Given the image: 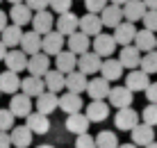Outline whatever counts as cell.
Returning a JSON list of instances; mask_svg holds the SVG:
<instances>
[{
    "instance_id": "cell-25",
    "label": "cell",
    "mask_w": 157,
    "mask_h": 148,
    "mask_svg": "<svg viewBox=\"0 0 157 148\" xmlns=\"http://www.w3.org/2000/svg\"><path fill=\"white\" fill-rule=\"evenodd\" d=\"M7 134H9V144L14 148H28L32 144V132L25 125H14L12 132H7Z\"/></svg>"
},
{
    "instance_id": "cell-31",
    "label": "cell",
    "mask_w": 157,
    "mask_h": 148,
    "mask_svg": "<svg viewBox=\"0 0 157 148\" xmlns=\"http://www.w3.org/2000/svg\"><path fill=\"white\" fill-rule=\"evenodd\" d=\"M7 18H12V25L23 27V25L32 23V12L25 7V5H12V9H9Z\"/></svg>"
},
{
    "instance_id": "cell-38",
    "label": "cell",
    "mask_w": 157,
    "mask_h": 148,
    "mask_svg": "<svg viewBox=\"0 0 157 148\" xmlns=\"http://www.w3.org/2000/svg\"><path fill=\"white\" fill-rule=\"evenodd\" d=\"M141 121L146 123V125H150V128H155L157 125V105H146L144 109H141Z\"/></svg>"
},
{
    "instance_id": "cell-4",
    "label": "cell",
    "mask_w": 157,
    "mask_h": 148,
    "mask_svg": "<svg viewBox=\"0 0 157 148\" xmlns=\"http://www.w3.org/2000/svg\"><path fill=\"white\" fill-rule=\"evenodd\" d=\"M64 43H66V39L52 30V32H48L46 37H41V53L48 55V57H50V55L55 57V55H59L64 50Z\"/></svg>"
},
{
    "instance_id": "cell-1",
    "label": "cell",
    "mask_w": 157,
    "mask_h": 148,
    "mask_svg": "<svg viewBox=\"0 0 157 148\" xmlns=\"http://www.w3.org/2000/svg\"><path fill=\"white\" fill-rule=\"evenodd\" d=\"M52 27H55V16H52L50 9L36 12L32 16V32H36L39 37H46L48 32H52Z\"/></svg>"
},
{
    "instance_id": "cell-10",
    "label": "cell",
    "mask_w": 157,
    "mask_h": 148,
    "mask_svg": "<svg viewBox=\"0 0 157 148\" xmlns=\"http://www.w3.org/2000/svg\"><path fill=\"white\" fill-rule=\"evenodd\" d=\"M91 46H94V50H91V53H96L100 59L102 57H112L114 50H116V43H114V39H112V34H102V32L98 37H94Z\"/></svg>"
},
{
    "instance_id": "cell-54",
    "label": "cell",
    "mask_w": 157,
    "mask_h": 148,
    "mask_svg": "<svg viewBox=\"0 0 157 148\" xmlns=\"http://www.w3.org/2000/svg\"><path fill=\"white\" fill-rule=\"evenodd\" d=\"M146 148H157V141H153V144H148Z\"/></svg>"
},
{
    "instance_id": "cell-50",
    "label": "cell",
    "mask_w": 157,
    "mask_h": 148,
    "mask_svg": "<svg viewBox=\"0 0 157 148\" xmlns=\"http://www.w3.org/2000/svg\"><path fill=\"white\" fill-rule=\"evenodd\" d=\"M109 2H112V5H116V7H121V5H125L128 0H109Z\"/></svg>"
},
{
    "instance_id": "cell-30",
    "label": "cell",
    "mask_w": 157,
    "mask_h": 148,
    "mask_svg": "<svg viewBox=\"0 0 157 148\" xmlns=\"http://www.w3.org/2000/svg\"><path fill=\"white\" fill-rule=\"evenodd\" d=\"M89 48H91V41H89V37L82 34V32H75V34L68 37V53H73L75 57L89 53Z\"/></svg>"
},
{
    "instance_id": "cell-16",
    "label": "cell",
    "mask_w": 157,
    "mask_h": 148,
    "mask_svg": "<svg viewBox=\"0 0 157 148\" xmlns=\"http://www.w3.org/2000/svg\"><path fill=\"white\" fill-rule=\"evenodd\" d=\"M57 107L62 109L64 114H80L82 112V107H84V103H82V98L80 96H75V94H64V96H57Z\"/></svg>"
},
{
    "instance_id": "cell-41",
    "label": "cell",
    "mask_w": 157,
    "mask_h": 148,
    "mask_svg": "<svg viewBox=\"0 0 157 148\" xmlns=\"http://www.w3.org/2000/svg\"><path fill=\"white\" fill-rule=\"evenodd\" d=\"M109 5V0H84V7H86V14H96L98 16L102 9Z\"/></svg>"
},
{
    "instance_id": "cell-55",
    "label": "cell",
    "mask_w": 157,
    "mask_h": 148,
    "mask_svg": "<svg viewBox=\"0 0 157 148\" xmlns=\"http://www.w3.org/2000/svg\"><path fill=\"white\" fill-rule=\"evenodd\" d=\"M155 50H157V43H155Z\"/></svg>"
},
{
    "instance_id": "cell-47",
    "label": "cell",
    "mask_w": 157,
    "mask_h": 148,
    "mask_svg": "<svg viewBox=\"0 0 157 148\" xmlns=\"http://www.w3.org/2000/svg\"><path fill=\"white\" fill-rule=\"evenodd\" d=\"M141 2L148 12H157V0H141Z\"/></svg>"
},
{
    "instance_id": "cell-26",
    "label": "cell",
    "mask_w": 157,
    "mask_h": 148,
    "mask_svg": "<svg viewBox=\"0 0 157 148\" xmlns=\"http://www.w3.org/2000/svg\"><path fill=\"white\" fill-rule=\"evenodd\" d=\"M102 27H116L118 23H123V12L121 7H116V5H107L105 9L98 14Z\"/></svg>"
},
{
    "instance_id": "cell-20",
    "label": "cell",
    "mask_w": 157,
    "mask_h": 148,
    "mask_svg": "<svg viewBox=\"0 0 157 148\" xmlns=\"http://www.w3.org/2000/svg\"><path fill=\"white\" fill-rule=\"evenodd\" d=\"M21 53L28 55V57H32V55L41 53V37L36 34V32H23V37H21Z\"/></svg>"
},
{
    "instance_id": "cell-51",
    "label": "cell",
    "mask_w": 157,
    "mask_h": 148,
    "mask_svg": "<svg viewBox=\"0 0 157 148\" xmlns=\"http://www.w3.org/2000/svg\"><path fill=\"white\" fill-rule=\"evenodd\" d=\"M116 148H137V146H134V144H118Z\"/></svg>"
},
{
    "instance_id": "cell-36",
    "label": "cell",
    "mask_w": 157,
    "mask_h": 148,
    "mask_svg": "<svg viewBox=\"0 0 157 148\" xmlns=\"http://www.w3.org/2000/svg\"><path fill=\"white\" fill-rule=\"evenodd\" d=\"M94 141H96V148H116L118 146V137L112 130H100L94 137Z\"/></svg>"
},
{
    "instance_id": "cell-2",
    "label": "cell",
    "mask_w": 157,
    "mask_h": 148,
    "mask_svg": "<svg viewBox=\"0 0 157 148\" xmlns=\"http://www.w3.org/2000/svg\"><path fill=\"white\" fill-rule=\"evenodd\" d=\"M78 21H80V16H75L73 12L59 14V18H55V32L66 39V37H71V34L78 32Z\"/></svg>"
},
{
    "instance_id": "cell-53",
    "label": "cell",
    "mask_w": 157,
    "mask_h": 148,
    "mask_svg": "<svg viewBox=\"0 0 157 148\" xmlns=\"http://www.w3.org/2000/svg\"><path fill=\"white\" fill-rule=\"evenodd\" d=\"M36 148H55V146H50V144H41V146H36Z\"/></svg>"
},
{
    "instance_id": "cell-28",
    "label": "cell",
    "mask_w": 157,
    "mask_h": 148,
    "mask_svg": "<svg viewBox=\"0 0 157 148\" xmlns=\"http://www.w3.org/2000/svg\"><path fill=\"white\" fill-rule=\"evenodd\" d=\"M18 89H21V78L16 73H12V71H2L0 73V94L14 96V94H18Z\"/></svg>"
},
{
    "instance_id": "cell-8",
    "label": "cell",
    "mask_w": 157,
    "mask_h": 148,
    "mask_svg": "<svg viewBox=\"0 0 157 148\" xmlns=\"http://www.w3.org/2000/svg\"><path fill=\"white\" fill-rule=\"evenodd\" d=\"M130 134H132V144L134 146H148V144H153L155 141V128H150V125H146V123H137L132 130H130Z\"/></svg>"
},
{
    "instance_id": "cell-19",
    "label": "cell",
    "mask_w": 157,
    "mask_h": 148,
    "mask_svg": "<svg viewBox=\"0 0 157 148\" xmlns=\"http://www.w3.org/2000/svg\"><path fill=\"white\" fill-rule=\"evenodd\" d=\"M2 62L7 64V71H12V73L18 75L21 71H25V66H28V55H23L18 48H14V50H7Z\"/></svg>"
},
{
    "instance_id": "cell-56",
    "label": "cell",
    "mask_w": 157,
    "mask_h": 148,
    "mask_svg": "<svg viewBox=\"0 0 157 148\" xmlns=\"http://www.w3.org/2000/svg\"><path fill=\"white\" fill-rule=\"evenodd\" d=\"M0 2H2V0H0Z\"/></svg>"
},
{
    "instance_id": "cell-29",
    "label": "cell",
    "mask_w": 157,
    "mask_h": 148,
    "mask_svg": "<svg viewBox=\"0 0 157 148\" xmlns=\"http://www.w3.org/2000/svg\"><path fill=\"white\" fill-rule=\"evenodd\" d=\"M43 91H46V87H43V80L41 78H23L21 80V94L23 96H28V98H39Z\"/></svg>"
},
{
    "instance_id": "cell-44",
    "label": "cell",
    "mask_w": 157,
    "mask_h": 148,
    "mask_svg": "<svg viewBox=\"0 0 157 148\" xmlns=\"http://www.w3.org/2000/svg\"><path fill=\"white\" fill-rule=\"evenodd\" d=\"M75 148H96V141H94V137H91L89 132L80 134L78 139H75Z\"/></svg>"
},
{
    "instance_id": "cell-33",
    "label": "cell",
    "mask_w": 157,
    "mask_h": 148,
    "mask_svg": "<svg viewBox=\"0 0 157 148\" xmlns=\"http://www.w3.org/2000/svg\"><path fill=\"white\" fill-rule=\"evenodd\" d=\"M66 130L73 134H86V130H89V121H86L84 114H68L66 116Z\"/></svg>"
},
{
    "instance_id": "cell-9",
    "label": "cell",
    "mask_w": 157,
    "mask_h": 148,
    "mask_svg": "<svg viewBox=\"0 0 157 148\" xmlns=\"http://www.w3.org/2000/svg\"><path fill=\"white\" fill-rule=\"evenodd\" d=\"M139 123V112L132 107H123L114 114V125L118 130H132Z\"/></svg>"
},
{
    "instance_id": "cell-52",
    "label": "cell",
    "mask_w": 157,
    "mask_h": 148,
    "mask_svg": "<svg viewBox=\"0 0 157 148\" xmlns=\"http://www.w3.org/2000/svg\"><path fill=\"white\" fill-rule=\"evenodd\" d=\"M7 2H12V5H23V0H7Z\"/></svg>"
},
{
    "instance_id": "cell-14",
    "label": "cell",
    "mask_w": 157,
    "mask_h": 148,
    "mask_svg": "<svg viewBox=\"0 0 157 148\" xmlns=\"http://www.w3.org/2000/svg\"><path fill=\"white\" fill-rule=\"evenodd\" d=\"M86 121L89 123H100L105 121L107 116H109V105H107L105 100H91L89 105H86Z\"/></svg>"
},
{
    "instance_id": "cell-42",
    "label": "cell",
    "mask_w": 157,
    "mask_h": 148,
    "mask_svg": "<svg viewBox=\"0 0 157 148\" xmlns=\"http://www.w3.org/2000/svg\"><path fill=\"white\" fill-rule=\"evenodd\" d=\"M141 23H144V30H148V32L155 34V32H157V12H148V9H146Z\"/></svg>"
},
{
    "instance_id": "cell-49",
    "label": "cell",
    "mask_w": 157,
    "mask_h": 148,
    "mask_svg": "<svg viewBox=\"0 0 157 148\" xmlns=\"http://www.w3.org/2000/svg\"><path fill=\"white\" fill-rule=\"evenodd\" d=\"M5 55H7V48H5V43L0 41V62H2V59H5Z\"/></svg>"
},
{
    "instance_id": "cell-46",
    "label": "cell",
    "mask_w": 157,
    "mask_h": 148,
    "mask_svg": "<svg viewBox=\"0 0 157 148\" xmlns=\"http://www.w3.org/2000/svg\"><path fill=\"white\" fill-rule=\"evenodd\" d=\"M0 148H12V144H9V134H7V132H0Z\"/></svg>"
},
{
    "instance_id": "cell-7",
    "label": "cell",
    "mask_w": 157,
    "mask_h": 148,
    "mask_svg": "<svg viewBox=\"0 0 157 148\" xmlns=\"http://www.w3.org/2000/svg\"><path fill=\"white\" fill-rule=\"evenodd\" d=\"M134 34H137V27H134V23H118L114 27V34H112V39H114L116 46H132L134 41Z\"/></svg>"
},
{
    "instance_id": "cell-17",
    "label": "cell",
    "mask_w": 157,
    "mask_h": 148,
    "mask_svg": "<svg viewBox=\"0 0 157 148\" xmlns=\"http://www.w3.org/2000/svg\"><path fill=\"white\" fill-rule=\"evenodd\" d=\"M86 75H82L80 71H73V73H68V75H64V89L68 91V94H75V96H80L82 91H86Z\"/></svg>"
},
{
    "instance_id": "cell-45",
    "label": "cell",
    "mask_w": 157,
    "mask_h": 148,
    "mask_svg": "<svg viewBox=\"0 0 157 148\" xmlns=\"http://www.w3.org/2000/svg\"><path fill=\"white\" fill-rule=\"evenodd\" d=\"M146 98L150 100V105H157V82H150L146 87Z\"/></svg>"
},
{
    "instance_id": "cell-48",
    "label": "cell",
    "mask_w": 157,
    "mask_h": 148,
    "mask_svg": "<svg viewBox=\"0 0 157 148\" xmlns=\"http://www.w3.org/2000/svg\"><path fill=\"white\" fill-rule=\"evenodd\" d=\"M7 21H9V18H7V14H5V12H2V9H0V32H2V30H5V27H7V25H9V23H7Z\"/></svg>"
},
{
    "instance_id": "cell-15",
    "label": "cell",
    "mask_w": 157,
    "mask_h": 148,
    "mask_svg": "<svg viewBox=\"0 0 157 148\" xmlns=\"http://www.w3.org/2000/svg\"><path fill=\"white\" fill-rule=\"evenodd\" d=\"M150 84V75H146L144 71H139V68H134V71H130V73L125 75V89L128 91H146V87Z\"/></svg>"
},
{
    "instance_id": "cell-34",
    "label": "cell",
    "mask_w": 157,
    "mask_h": 148,
    "mask_svg": "<svg viewBox=\"0 0 157 148\" xmlns=\"http://www.w3.org/2000/svg\"><path fill=\"white\" fill-rule=\"evenodd\" d=\"M57 109V94H50V91H43V94L36 98V112L48 116Z\"/></svg>"
},
{
    "instance_id": "cell-24",
    "label": "cell",
    "mask_w": 157,
    "mask_h": 148,
    "mask_svg": "<svg viewBox=\"0 0 157 148\" xmlns=\"http://www.w3.org/2000/svg\"><path fill=\"white\" fill-rule=\"evenodd\" d=\"M121 12H123V18H125L128 23H137V21L144 18L146 7H144L141 0H128V2L121 7Z\"/></svg>"
},
{
    "instance_id": "cell-32",
    "label": "cell",
    "mask_w": 157,
    "mask_h": 148,
    "mask_svg": "<svg viewBox=\"0 0 157 148\" xmlns=\"http://www.w3.org/2000/svg\"><path fill=\"white\" fill-rule=\"evenodd\" d=\"M21 37H23V30H21V27H16V25H12V23L0 32V41L5 43V48H7V50H14V48L18 46V43H21Z\"/></svg>"
},
{
    "instance_id": "cell-21",
    "label": "cell",
    "mask_w": 157,
    "mask_h": 148,
    "mask_svg": "<svg viewBox=\"0 0 157 148\" xmlns=\"http://www.w3.org/2000/svg\"><path fill=\"white\" fill-rule=\"evenodd\" d=\"M139 62H141V53L137 50L134 46H123L121 48V55H118V64H121L123 68H139Z\"/></svg>"
},
{
    "instance_id": "cell-43",
    "label": "cell",
    "mask_w": 157,
    "mask_h": 148,
    "mask_svg": "<svg viewBox=\"0 0 157 148\" xmlns=\"http://www.w3.org/2000/svg\"><path fill=\"white\" fill-rule=\"evenodd\" d=\"M23 5L30 9V12H46L48 9V0H23Z\"/></svg>"
},
{
    "instance_id": "cell-39",
    "label": "cell",
    "mask_w": 157,
    "mask_h": 148,
    "mask_svg": "<svg viewBox=\"0 0 157 148\" xmlns=\"http://www.w3.org/2000/svg\"><path fill=\"white\" fill-rule=\"evenodd\" d=\"M71 2L73 0H48V9L57 12V14H66V12H71Z\"/></svg>"
},
{
    "instance_id": "cell-23",
    "label": "cell",
    "mask_w": 157,
    "mask_h": 148,
    "mask_svg": "<svg viewBox=\"0 0 157 148\" xmlns=\"http://www.w3.org/2000/svg\"><path fill=\"white\" fill-rule=\"evenodd\" d=\"M155 43H157V37L153 34V32H148V30H137L132 46L137 48L139 53H144V55H146V53L155 50Z\"/></svg>"
},
{
    "instance_id": "cell-22",
    "label": "cell",
    "mask_w": 157,
    "mask_h": 148,
    "mask_svg": "<svg viewBox=\"0 0 157 148\" xmlns=\"http://www.w3.org/2000/svg\"><path fill=\"white\" fill-rule=\"evenodd\" d=\"M100 78L107 80V82H116L123 78V66L118 64V59H105V62L100 64Z\"/></svg>"
},
{
    "instance_id": "cell-6",
    "label": "cell",
    "mask_w": 157,
    "mask_h": 148,
    "mask_svg": "<svg viewBox=\"0 0 157 148\" xmlns=\"http://www.w3.org/2000/svg\"><path fill=\"white\" fill-rule=\"evenodd\" d=\"M107 98H109V105L116 107V109L132 107V100H134L132 91H128L125 87H121V84H118V87H112L109 94H107Z\"/></svg>"
},
{
    "instance_id": "cell-35",
    "label": "cell",
    "mask_w": 157,
    "mask_h": 148,
    "mask_svg": "<svg viewBox=\"0 0 157 148\" xmlns=\"http://www.w3.org/2000/svg\"><path fill=\"white\" fill-rule=\"evenodd\" d=\"M41 80H43L46 91H50V94H59V91L64 89V75L59 73V71H48Z\"/></svg>"
},
{
    "instance_id": "cell-3",
    "label": "cell",
    "mask_w": 157,
    "mask_h": 148,
    "mask_svg": "<svg viewBox=\"0 0 157 148\" xmlns=\"http://www.w3.org/2000/svg\"><path fill=\"white\" fill-rule=\"evenodd\" d=\"M25 71H30L32 78H43V75L50 71V57L43 55V53L32 55V57H28V66H25Z\"/></svg>"
},
{
    "instance_id": "cell-40",
    "label": "cell",
    "mask_w": 157,
    "mask_h": 148,
    "mask_svg": "<svg viewBox=\"0 0 157 148\" xmlns=\"http://www.w3.org/2000/svg\"><path fill=\"white\" fill-rule=\"evenodd\" d=\"M14 128V114L9 109H0V132H9Z\"/></svg>"
},
{
    "instance_id": "cell-11",
    "label": "cell",
    "mask_w": 157,
    "mask_h": 148,
    "mask_svg": "<svg viewBox=\"0 0 157 148\" xmlns=\"http://www.w3.org/2000/svg\"><path fill=\"white\" fill-rule=\"evenodd\" d=\"M78 32H82L84 37H98L100 32H102V23H100V18L96 14H84L82 18L78 21Z\"/></svg>"
},
{
    "instance_id": "cell-12",
    "label": "cell",
    "mask_w": 157,
    "mask_h": 148,
    "mask_svg": "<svg viewBox=\"0 0 157 148\" xmlns=\"http://www.w3.org/2000/svg\"><path fill=\"white\" fill-rule=\"evenodd\" d=\"M25 128H28L32 134H46L48 130H50V119L39 114V112H30L28 116H25Z\"/></svg>"
},
{
    "instance_id": "cell-27",
    "label": "cell",
    "mask_w": 157,
    "mask_h": 148,
    "mask_svg": "<svg viewBox=\"0 0 157 148\" xmlns=\"http://www.w3.org/2000/svg\"><path fill=\"white\" fill-rule=\"evenodd\" d=\"M55 66H57L55 71H59L62 75H68L78 66V57H75L73 53H68V50H62L59 55H55Z\"/></svg>"
},
{
    "instance_id": "cell-5",
    "label": "cell",
    "mask_w": 157,
    "mask_h": 148,
    "mask_svg": "<svg viewBox=\"0 0 157 148\" xmlns=\"http://www.w3.org/2000/svg\"><path fill=\"white\" fill-rule=\"evenodd\" d=\"M100 64H102V59L96 53L89 50V53H84V55L78 57V66H75V71H80L82 75H96L100 71Z\"/></svg>"
},
{
    "instance_id": "cell-18",
    "label": "cell",
    "mask_w": 157,
    "mask_h": 148,
    "mask_svg": "<svg viewBox=\"0 0 157 148\" xmlns=\"http://www.w3.org/2000/svg\"><path fill=\"white\" fill-rule=\"evenodd\" d=\"M109 82L102 80V78H91L86 82V94H89L91 100H105L107 94H109Z\"/></svg>"
},
{
    "instance_id": "cell-13",
    "label": "cell",
    "mask_w": 157,
    "mask_h": 148,
    "mask_svg": "<svg viewBox=\"0 0 157 148\" xmlns=\"http://www.w3.org/2000/svg\"><path fill=\"white\" fill-rule=\"evenodd\" d=\"M7 109L14 114V119H16V116H18V119H25V116L32 112V98L23 96V94H14L12 100H9V107H7Z\"/></svg>"
},
{
    "instance_id": "cell-37",
    "label": "cell",
    "mask_w": 157,
    "mask_h": 148,
    "mask_svg": "<svg viewBox=\"0 0 157 148\" xmlns=\"http://www.w3.org/2000/svg\"><path fill=\"white\" fill-rule=\"evenodd\" d=\"M139 71H144L146 75H153L157 73V50H150V53H146L141 55V62H139Z\"/></svg>"
}]
</instances>
